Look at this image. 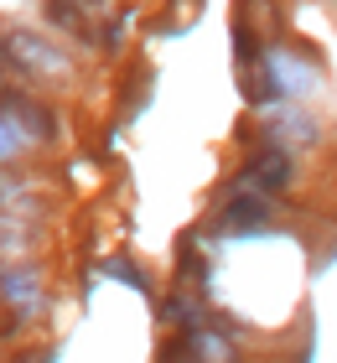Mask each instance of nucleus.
Segmentation results:
<instances>
[{"label": "nucleus", "instance_id": "obj_1", "mask_svg": "<svg viewBox=\"0 0 337 363\" xmlns=\"http://www.w3.org/2000/svg\"><path fill=\"white\" fill-rule=\"evenodd\" d=\"M0 57L11 62L16 78H37V84H67L73 78V57L57 42H47L42 31H26V26L0 31Z\"/></svg>", "mask_w": 337, "mask_h": 363}, {"label": "nucleus", "instance_id": "obj_2", "mask_svg": "<svg viewBox=\"0 0 337 363\" xmlns=\"http://www.w3.org/2000/svg\"><path fill=\"white\" fill-rule=\"evenodd\" d=\"M0 114H6L31 145H57L62 140L57 109L47 104V99H37L31 89H21V84H0Z\"/></svg>", "mask_w": 337, "mask_h": 363}, {"label": "nucleus", "instance_id": "obj_3", "mask_svg": "<svg viewBox=\"0 0 337 363\" xmlns=\"http://www.w3.org/2000/svg\"><path fill=\"white\" fill-rule=\"evenodd\" d=\"M233 182H244V187H255V192H270V197H285L296 187V156H291V145H280L275 135L260 140V145H249V156H244V167Z\"/></svg>", "mask_w": 337, "mask_h": 363}, {"label": "nucleus", "instance_id": "obj_4", "mask_svg": "<svg viewBox=\"0 0 337 363\" xmlns=\"http://www.w3.org/2000/svg\"><path fill=\"white\" fill-rule=\"evenodd\" d=\"M0 301H6L21 322H31L47 306V280L31 259H0Z\"/></svg>", "mask_w": 337, "mask_h": 363}, {"label": "nucleus", "instance_id": "obj_5", "mask_svg": "<svg viewBox=\"0 0 337 363\" xmlns=\"http://www.w3.org/2000/svg\"><path fill=\"white\" fill-rule=\"evenodd\" d=\"M275 197L270 192H255V187H244V182H228V192H223V208H218V223L223 228H239V234H255V228H270L275 223Z\"/></svg>", "mask_w": 337, "mask_h": 363}, {"label": "nucleus", "instance_id": "obj_6", "mask_svg": "<svg viewBox=\"0 0 337 363\" xmlns=\"http://www.w3.org/2000/svg\"><path fill=\"white\" fill-rule=\"evenodd\" d=\"M47 21L57 31H67V37H78V42H94V21L83 16L78 0H47Z\"/></svg>", "mask_w": 337, "mask_h": 363}, {"label": "nucleus", "instance_id": "obj_7", "mask_svg": "<svg viewBox=\"0 0 337 363\" xmlns=\"http://www.w3.org/2000/svg\"><path fill=\"white\" fill-rule=\"evenodd\" d=\"M26 151H31V140H26L21 130L6 120V114H0V172L16 167V161H26Z\"/></svg>", "mask_w": 337, "mask_h": 363}, {"label": "nucleus", "instance_id": "obj_8", "mask_svg": "<svg viewBox=\"0 0 337 363\" xmlns=\"http://www.w3.org/2000/svg\"><path fill=\"white\" fill-rule=\"evenodd\" d=\"M156 363H197L192 348H187V337H177V342H166V348L156 353Z\"/></svg>", "mask_w": 337, "mask_h": 363}, {"label": "nucleus", "instance_id": "obj_9", "mask_svg": "<svg viewBox=\"0 0 337 363\" xmlns=\"http://www.w3.org/2000/svg\"><path fill=\"white\" fill-rule=\"evenodd\" d=\"M16 333H21V317H16V311H11L6 301H0V342H6V337H16Z\"/></svg>", "mask_w": 337, "mask_h": 363}, {"label": "nucleus", "instance_id": "obj_10", "mask_svg": "<svg viewBox=\"0 0 337 363\" xmlns=\"http://www.w3.org/2000/svg\"><path fill=\"white\" fill-rule=\"evenodd\" d=\"M78 6H83V11H89V6H94V11H99V6H109V0H78Z\"/></svg>", "mask_w": 337, "mask_h": 363}]
</instances>
